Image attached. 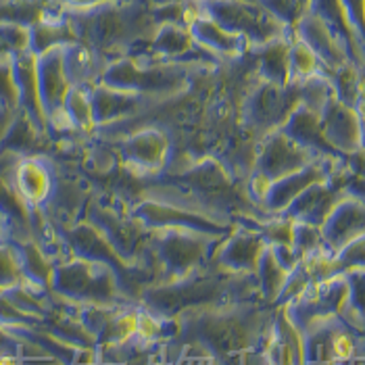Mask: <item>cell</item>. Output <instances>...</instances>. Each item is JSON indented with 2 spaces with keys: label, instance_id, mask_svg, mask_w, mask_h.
Instances as JSON below:
<instances>
[{
  "label": "cell",
  "instance_id": "cell-9",
  "mask_svg": "<svg viewBox=\"0 0 365 365\" xmlns=\"http://www.w3.org/2000/svg\"><path fill=\"white\" fill-rule=\"evenodd\" d=\"M130 215L142 224L148 232L163 230V227H182L192 230L198 234H207L213 238H225L234 225L213 220L205 213H198L195 209H186L180 205H171L159 198H142L134 207H130Z\"/></svg>",
  "mask_w": 365,
  "mask_h": 365
},
{
  "label": "cell",
  "instance_id": "cell-19",
  "mask_svg": "<svg viewBox=\"0 0 365 365\" xmlns=\"http://www.w3.org/2000/svg\"><path fill=\"white\" fill-rule=\"evenodd\" d=\"M319 230L328 253L334 255L353 238L365 236V202L344 197L332 209V213L326 217Z\"/></svg>",
  "mask_w": 365,
  "mask_h": 365
},
{
  "label": "cell",
  "instance_id": "cell-3",
  "mask_svg": "<svg viewBox=\"0 0 365 365\" xmlns=\"http://www.w3.org/2000/svg\"><path fill=\"white\" fill-rule=\"evenodd\" d=\"M261 301L255 274H232L213 261L178 280H157L140 292V303L153 317L175 319L186 311L215 309Z\"/></svg>",
  "mask_w": 365,
  "mask_h": 365
},
{
  "label": "cell",
  "instance_id": "cell-20",
  "mask_svg": "<svg viewBox=\"0 0 365 365\" xmlns=\"http://www.w3.org/2000/svg\"><path fill=\"white\" fill-rule=\"evenodd\" d=\"M292 31L301 42H305L315 53L324 69H334L344 63H351L342 44L336 40V36L328 29V26L319 17H315L309 11L303 13V17L297 21Z\"/></svg>",
  "mask_w": 365,
  "mask_h": 365
},
{
  "label": "cell",
  "instance_id": "cell-34",
  "mask_svg": "<svg viewBox=\"0 0 365 365\" xmlns=\"http://www.w3.org/2000/svg\"><path fill=\"white\" fill-rule=\"evenodd\" d=\"M365 58V0H340Z\"/></svg>",
  "mask_w": 365,
  "mask_h": 365
},
{
  "label": "cell",
  "instance_id": "cell-7",
  "mask_svg": "<svg viewBox=\"0 0 365 365\" xmlns=\"http://www.w3.org/2000/svg\"><path fill=\"white\" fill-rule=\"evenodd\" d=\"M53 286L61 297L76 303L98 307H119L128 303L111 267L96 261L76 259L56 267Z\"/></svg>",
  "mask_w": 365,
  "mask_h": 365
},
{
  "label": "cell",
  "instance_id": "cell-18",
  "mask_svg": "<svg viewBox=\"0 0 365 365\" xmlns=\"http://www.w3.org/2000/svg\"><path fill=\"white\" fill-rule=\"evenodd\" d=\"M322 130L326 140L330 142L338 153L349 155L364 146V121L355 109L338 103L332 98L328 107L319 115Z\"/></svg>",
  "mask_w": 365,
  "mask_h": 365
},
{
  "label": "cell",
  "instance_id": "cell-25",
  "mask_svg": "<svg viewBox=\"0 0 365 365\" xmlns=\"http://www.w3.org/2000/svg\"><path fill=\"white\" fill-rule=\"evenodd\" d=\"M290 40H292V31L263 46H251L255 61H257V76L261 82H269L276 86L290 84V67H288Z\"/></svg>",
  "mask_w": 365,
  "mask_h": 365
},
{
  "label": "cell",
  "instance_id": "cell-36",
  "mask_svg": "<svg viewBox=\"0 0 365 365\" xmlns=\"http://www.w3.org/2000/svg\"><path fill=\"white\" fill-rule=\"evenodd\" d=\"M301 2H303V4H305V6H307V4H309L311 0H301Z\"/></svg>",
  "mask_w": 365,
  "mask_h": 365
},
{
  "label": "cell",
  "instance_id": "cell-1",
  "mask_svg": "<svg viewBox=\"0 0 365 365\" xmlns=\"http://www.w3.org/2000/svg\"><path fill=\"white\" fill-rule=\"evenodd\" d=\"M76 42L109 63L121 56L142 58L159 28L148 0H103L90 6H65L61 13Z\"/></svg>",
  "mask_w": 365,
  "mask_h": 365
},
{
  "label": "cell",
  "instance_id": "cell-10",
  "mask_svg": "<svg viewBox=\"0 0 365 365\" xmlns=\"http://www.w3.org/2000/svg\"><path fill=\"white\" fill-rule=\"evenodd\" d=\"M346 303V282L344 276H332L328 280L309 284L299 297L286 303L282 311L286 319L299 330L305 332L309 326L336 317Z\"/></svg>",
  "mask_w": 365,
  "mask_h": 365
},
{
  "label": "cell",
  "instance_id": "cell-14",
  "mask_svg": "<svg viewBox=\"0 0 365 365\" xmlns=\"http://www.w3.org/2000/svg\"><path fill=\"white\" fill-rule=\"evenodd\" d=\"M340 171H336L334 175H330L328 180L311 184L309 188L303 190L299 197L294 198L282 211L280 215L292 220V222H303V224L322 227V224L326 222V217L332 213V209L344 198V192H342L340 182H338V173Z\"/></svg>",
  "mask_w": 365,
  "mask_h": 365
},
{
  "label": "cell",
  "instance_id": "cell-13",
  "mask_svg": "<svg viewBox=\"0 0 365 365\" xmlns=\"http://www.w3.org/2000/svg\"><path fill=\"white\" fill-rule=\"evenodd\" d=\"M346 161V159H344ZM344 161H313L307 168L299 169L294 173H288L280 180L272 182L265 190V195L261 198V209L267 215H280L282 211L299 197L303 190H307L311 184L328 180L330 175H334L336 171L344 168Z\"/></svg>",
  "mask_w": 365,
  "mask_h": 365
},
{
  "label": "cell",
  "instance_id": "cell-8",
  "mask_svg": "<svg viewBox=\"0 0 365 365\" xmlns=\"http://www.w3.org/2000/svg\"><path fill=\"white\" fill-rule=\"evenodd\" d=\"M301 103L299 86L290 82L286 86H276L269 82H257L253 90L240 103V121L253 134L255 138H263L269 132L280 130L290 117V113Z\"/></svg>",
  "mask_w": 365,
  "mask_h": 365
},
{
  "label": "cell",
  "instance_id": "cell-17",
  "mask_svg": "<svg viewBox=\"0 0 365 365\" xmlns=\"http://www.w3.org/2000/svg\"><path fill=\"white\" fill-rule=\"evenodd\" d=\"M282 134H286L294 144L305 148L315 159H328V161H344L346 155L338 153L336 148L326 140L322 130V119L317 113L307 109L305 105H297V109L290 113L286 123L280 128Z\"/></svg>",
  "mask_w": 365,
  "mask_h": 365
},
{
  "label": "cell",
  "instance_id": "cell-23",
  "mask_svg": "<svg viewBox=\"0 0 365 365\" xmlns=\"http://www.w3.org/2000/svg\"><path fill=\"white\" fill-rule=\"evenodd\" d=\"M188 29H190V34H192V38H195L198 46H202L205 51L213 53L220 58L238 56L251 48L245 38L225 31L222 26H217L213 19H209L205 15H197L195 19H190Z\"/></svg>",
  "mask_w": 365,
  "mask_h": 365
},
{
  "label": "cell",
  "instance_id": "cell-11",
  "mask_svg": "<svg viewBox=\"0 0 365 365\" xmlns=\"http://www.w3.org/2000/svg\"><path fill=\"white\" fill-rule=\"evenodd\" d=\"M115 153L125 168L138 171L140 175H153L168 168L171 140L159 128H140L117 138Z\"/></svg>",
  "mask_w": 365,
  "mask_h": 365
},
{
  "label": "cell",
  "instance_id": "cell-16",
  "mask_svg": "<svg viewBox=\"0 0 365 365\" xmlns=\"http://www.w3.org/2000/svg\"><path fill=\"white\" fill-rule=\"evenodd\" d=\"M88 94H90L94 125H109V123L130 119V117L138 115V113L157 103V98L115 90V88H109L105 84L90 86Z\"/></svg>",
  "mask_w": 365,
  "mask_h": 365
},
{
  "label": "cell",
  "instance_id": "cell-28",
  "mask_svg": "<svg viewBox=\"0 0 365 365\" xmlns=\"http://www.w3.org/2000/svg\"><path fill=\"white\" fill-rule=\"evenodd\" d=\"M346 282V303L340 317L355 330L365 332V267L340 274Z\"/></svg>",
  "mask_w": 365,
  "mask_h": 365
},
{
  "label": "cell",
  "instance_id": "cell-32",
  "mask_svg": "<svg viewBox=\"0 0 365 365\" xmlns=\"http://www.w3.org/2000/svg\"><path fill=\"white\" fill-rule=\"evenodd\" d=\"M292 249L297 251V255L301 259L311 253H317V251H328L326 245H324L322 230L317 225L303 224V222H294V227H292Z\"/></svg>",
  "mask_w": 365,
  "mask_h": 365
},
{
  "label": "cell",
  "instance_id": "cell-21",
  "mask_svg": "<svg viewBox=\"0 0 365 365\" xmlns=\"http://www.w3.org/2000/svg\"><path fill=\"white\" fill-rule=\"evenodd\" d=\"M36 71H38V92L40 103L46 105L48 113H56L63 109L67 92L71 84L63 69V46L51 48L36 58Z\"/></svg>",
  "mask_w": 365,
  "mask_h": 365
},
{
  "label": "cell",
  "instance_id": "cell-35",
  "mask_svg": "<svg viewBox=\"0 0 365 365\" xmlns=\"http://www.w3.org/2000/svg\"><path fill=\"white\" fill-rule=\"evenodd\" d=\"M21 278V267L11 251L0 247V286H15Z\"/></svg>",
  "mask_w": 365,
  "mask_h": 365
},
{
  "label": "cell",
  "instance_id": "cell-12",
  "mask_svg": "<svg viewBox=\"0 0 365 365\" xmlns=\"http://www.w3.org/2000/svg\"><path fill=\"white\" fill-rule=\"evenodd\" d=\"M313 161H322V159H315L305 148H301L286 134H282L280 130H276L259 140L253 173L265 180L267 184H272L288 173L307 168Z\"/></svg>",
  "mask_w": 365,
  "mask_h": 365
},
{
  "label": "cell",
  "instance_id": "cell-29",
  "mask_svg": "<svg viewBox=\"0 0 365 365\" xmlns=\"http://www.w3.org/2000/svg\"><path fill=\"white\" fill-rule=\"evenodd\" d=\"M299 86V98H301V105H305L307 109H311L313 113L322 115V111L328 107V103L334 98V90H332V84L328 80V76L322 71L313 73L309 78L297 82Z\"/></svg>",
  "mask_w": 365,
  "mask_h": 365
},
{
  "label": "cell",
  "instance_id": "cell-5",
  "mask_svg": "<svg viewBox=\"0 0 365 365\" xmlns=\"http://www.w3.org/2000/svg\"><path fill=\"white\" fill-rule=\"evenodd\" d=\"M224 238H213L182 227L153 230L148 249L157 261L159 280H178L209 263Z\"/></svg>",
  "mask_w": 365,
  "mask_h": 365
},
{
  "label": "cell",
  "instance_id": "cell-2",
  "mask_svg": "<svg viewBox=\"0 0 365 365\" xmlns=\"http://www.w3.org/2000/svg\"><path fill=\"white\" fill-rule=\"evenodd\" d=\"M276 311L263 301L186 311L175 317L173 342L197 344L220 365H242L247 353L263 344Z\"/></svg>",
  "mask_w": 365,
  "mask_h": 365
},
{
  "label": "cell",
  "instance_id": "cell-4",
  "mask_svg": "<svg viewBox=\"0 0 365 365\" xmlns=\"http://www.w3.org/2000/svg\"><path fill=\"white\" fill-rule=\"evenodd\" d=\"M205 67H213V65L121 56L105 67L98 84L163 101L184 92Z\"/></svg>",
  "mask_w": 365,
  "mask_h": 365
},
{
  "label": "cell",
  "instance_id": "cell-31",
  "mask_svg": "<svg viewBox=\"0 0 365 365\" xmlns=\"http://www.w3.org/2000/svg\"><path fill=\"white\" fill-rule=\"evenodd\" d=\"M365 267V236L353 238L344 247H340L332 255L330 263V276H340L351 269H364Z\"/></svg>",
  "mask_w": 365,
  "mask_h": 365
},
{
  "label": "cell",
  "instance_id": "cell-22",
  "mask_svg": "<svg viewBox=\"0 0 365 365\" xmlns=\"http://www.w3.org/2000/svg\"><path fill=\"white\" fill-rule=\"evenodd\" d=\"M307 11L313 13L315 17H319L328 26V29L336 36V40L342 44L349 61L365 73V58L361 55L359 42L355 38V31L351 28L349 19H346L342 2L340 0H311L307 4Z\"/></svg>",
  "mask_w": 365,
  "mask_h": 365
},
{
  "label": "cell",
  "instance_id": "cell-15",
  "mask_svg": "<svg viewBox=\"0 0 365 365\" xmlns=\"http://www.w3.org/2000/svg\"><path fill=\"white\" fill-rule=\"evenodd\" d=\"M265 240L259 230L247 225H234L213 253V263L232 274H255L257 261L265 249Z\"/></svg>",
  "mask_w": 365,
  "mask_h": 365
},
{
  "label": "cell",
  "instance_id": "cell-6",
  "mask_svg": "<svg viewBox=\"0 0 365 365\" xmlns=\"http://www.w3.org/2000/svg\"><path fill=\"white\" fill-rule=\"evenodd\" d=\"M197 6L200 15L213 19L225 31L245 38L249 46H263L292 31L269 15L259 0H197Z\"/></svg>",
  "mask_w": 365,
  "mask_h": 365
},
{
  "label": "cell",
  "instance_id": "cell-33",
  "mask_svg": "<svg viewBox=\"0 0 365 365\" xmlns=\"http://www.w3.org/2000/svg\"><path fill=\"white\" fill-rule=\"evenodd\" d=\"M259 4L288 29L294 28L297 21L307 11V6L301 0H259Z\"/></svg>",
  "mask_w": 365,
  "mask_h": 365
},
{
  "label": "cell",
  "instance_id": "cell-24",
  "mask_svg": "<svg viewBox=\"0 0 365 365\" xmlns=\"http://www.w3.org/2000/svg\"><path fill=\"white\" fill-rule=\"evenodd\" d=\"M107 65H109L107 58L96 55L94 51H90L80 42H71L63 46V69L71 86L90 88L98 84Z\"/></svg>",
  "mask_w": 365,
  "mask_h": 365
},
{
  "label": "cell",
  "instance_id": "cell-26",
  "mask_svg": "<svg viewBox=\"0 0 365 365\" xmlns=\"http://www.w3.org/2000/svg\"><path fill=\"white\" fill-rule=\"evenodd\" d=\"M324 73L328 76L332 90H334V98L338 103L355 109L359 98L365 94V73L355 67L353 63H344L334 69H324Z\"/></svg>",
  "mask_w": 365,
  "mask_h": 365
},
{
  "label": "cell",
  "instance_id": "cell-30",
  "mask_svg": "<svg viewBox=\"0 0 365 365\" xmlns=\"http://www.w3.org/2000/svg\"><path fill=\"white\" fill-rule=\"evenodd\" d=\"M288 67H290V82H301L324 69L315 53L294 36V31L290 40V51H288Z\"/></svg>",
  "mask_w": 365,
  "mask_h": 365
},
{
  "label": "cell",
  "instance_id": "cell-27",
  "mask_svg": "<svg viewBox=\"0 0 365 365\" xmlns=\"http://www.w3.org/2000/svg\"><path fill=\"white\" fill-rule=\"evenodd\" d=\"M255 276H257V282H259V294H261V301L272 305L276 303V299L280 297L282 288L286 284V278H288V272L282 269L280 263L276 261V257L272 253L269 247L263 249V253L257 261V269H255Z\"/></svg>",
  "mask_w": 365,
  "mask_h": 365
}]
</instances>
